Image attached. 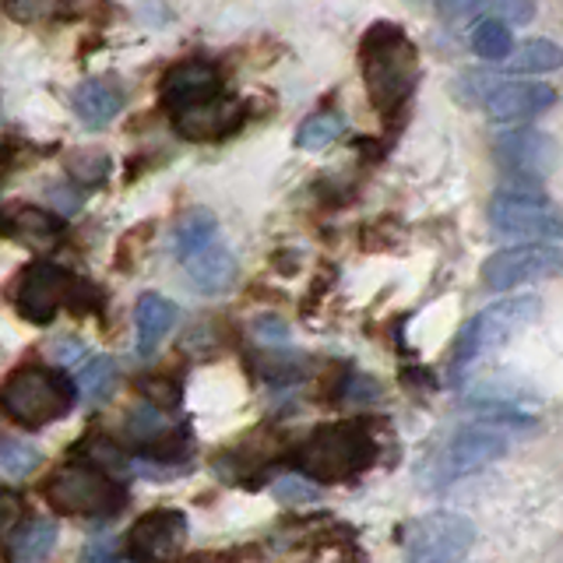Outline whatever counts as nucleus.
Here are the masks:
<instances>
[{
    "label": "nucleus",
    "instance_id": "20",
    "mask_svg": "<svg viewBox=\"0 0 563 563\" xmlns=\"http://www.w3.org/2000/svg\"><path fill=\"white\" fill-rule=\"evenodd\" d=\"M507 75H550L563 67V46L553 40H525L504 60Z\"/></svg>",
    "mask_w": 563,
    "mask_h": 563
},
{
    "label": "nucleus",
    "instance_id": "9",
    "mask_svg": "<svg viewBox=\"0 0 563 563\" xmlns=\"http://www.w3.org/2000/svg\"><path fill=\"white\" fill-rule=\"evenodd\" d=\"M369 462V440L356 427H328L299 451V468L317 483H339Z\"/></svg>",
    "mask_w": 563,
    "mask_h": 563
},
{
    "label": "nucleus",
    "instance_id": "31",
    "mask_svg": "<svg viewBox=\"0 0 563 563\" xmlns=\"http://www.w3.org/2000/svg\"><path fill=\"white\" fill-rule=\"evenodd\" d=\"M0 233H8V219L4 216H0Z\"/></svg>",
    "mask_w": 563,
    "mask_h": 563
},
{
    "label": "nucleus",
    "instance_id": "11",
    "mask_svg": "<svg viewBox=\"0 0 563 563\" xmlns=\"http://www.w3.org/2000/svg\"><path fill=\"white\" fill-rule=\"evenodd\" d=\"M556 106V88L542 85V81H515V78H500V85L493 88L483 102V113L497 123H525L536 120L545 110Z\"/></svg>",
    "mask_w": 563,
    "mask_h": 563
},
{
    "label": "nucleus",
    "instance_id": "7",
    "mask_svg": "<svg viewBox=\"0 0 563 563\" xmlns=\"http://www.w3.org/2000/svg\"><path fill=\"white\" fill-rule=\"evenodd\" d=\"M475 542V525L454 510L422 515L405 532V563H457Z\"/></svg>",
    "mask_w": 563,
    "mask_h": 563
},
{
    "label": "nucleus",
    "instance_id": "25",
    "mask_svg": "<svg viewBox=\"0 0 563 563\" xmlns=\"http://www.w3.org/2000/svg\"><path fill=\"white\" fill-rule=\"evenodd\" d=\"M35 465H40V451L29 448L25 440H0V472L22 479Z\"/></svg>",
    "mask_w": 563,
    "mask_h": 563
},
{
    "label": "nucleus",
    "instance_id": "10",
    "mask_svg": "<svg viewBox=\"0 0 563 563\" xmlns=\"http://www.w3.org/2000/svg\"><path fill=\"white\" fill-rule=\"evenodd\" d=\"M493 155L504 173L521 176V180H542L560 163V148L550 134L536 128H510L493 141Z\"/></svg>",
    "mask_w": 563,
    "mask_h": 563
},
{
    "label": "nucleus",
    "instance_id": "28",
    "mask_svg": "<svg viewBox=\"0 0 563 563\" xmlns=\"http://www.w3.org/2000/svg\"><path fill=\"white\" fill-rule=\"evenodd\" d=\"M60 8V0H4V11L14 18V22H43V18H53Z\"/></svg>",
    "mask_w": 563,
    "mask_h": 563
},
{
    "label": "nucleus",
    "instance_id": "12",
    "mask_svg": "<svg viewBox=\"0 0 563 563\" xmlns=\"http://www.w3.org/2000/svg\"><path fill=\"white\" fill-rule=\"evenodd\" d=\"M158 92H163V106L176 117L184 110H194V106H205L211 99H219L222 96V75H219L216 64L194 57V60L169 67Z\"/></svg>",
    "mask_w": 563,
    "mask_h": 563
},
{
    "label": "nucleus",
    "instance_id": "8",
    "mask_svg": "<svg viewBox=\"0 0 563 563\" xmlns=\"http://www.w3.org/2000/svg\"><path fill=\"white\" fill-rule=\"evenodd\" d=\"M563 275V246L556 243H528V246H504L483 261V286L493 292H510L532 282H545Z\"/></svg>",
    "mask_w": 563,
    "mask_h": 563
},
{
    "label": "nucleus",
    "instance_id": "13",
    "mask_svg": "<svg viewBox=\"0 0 563 563\" xmlns=\"http://www.w3.org/2000/svg\"><path fill=\"white\" fill-rule=\"evenodd\" d=\"M187 518L180 510H152L141 521H134L128 536V550L141 563H169L184 550Z\"/></svg>",
    "mask_w": 563,
    "mask_h": 563
},
{
    "label": "nucleus",
    "instance_id": "22",
    "mask_svg": "<svg viewBox=\"0 0 563 563\" xmlns=\"http://www.w3.org/2000/svg\"><path fill=\"white\" fill-rule=\"evenodd\" d=\"M468 43L475 57H483L486 64H504L510 57V49H515V35H510V25L497 22V18H479Z\"/></svg>",
    "mask_w": 563,
    "mask_h": 563
},
{
    "label": "nucleus",
    "instance_id": "26",
    "mask_svg": "<svg viewBox=\"0 0 563 563\" xmlns=\"http://www.w3.org/2000/svg\"><path fill=\"white\" fill-rule=\"evenodd\" d=\"M483 18H497L504 25H528L536 18V0H486Z\"/></svg>",
    "mask_w": 563,
    "mask_h": 563
},
{
    "label": "nucleus",
    "instance_id": "21",
    "mask_svg": "<svg viewBox=\"0 0 563 563\" xmlns=\"http://www.w3.org/2000/svg\"><path fill=\"white\" fill-rule=\"evenodd\" d=\"M216 240H219V222H216V216H211L208 208H190L173 229V246H176V257H180V261L194 257Z\"/></svg>",
    "mask_w": 563,
    "mask_h": 563
},
{
    "label": "nucleus",
    "instance_id": "24",
    "mask_svg": "<svg viewBox=\"0 0 563 563\" xmlns=\"http://www.w3.org/2000/svg\"><path fill=\"white\" fill-rule=\"evenodd\" d=\"M345 131V120L339 113H313L299 123L296 131V145L303 152H321L331 141H339V134Z\"/></svg>",
    "mask_w": 563,
    "mask_h": 563
},
{
    "label": "nucleus",
    "instance_id": "2",
    "mask_svg": "<svg viewBox=\"0 0 563 563\" xmlns=\"http://www.w3.org/2000/svg\"><path fill=\"white\" fill-rule=\"evenodd\" d=\"M489 229L497 240L510 246L528 243H560L563 240V211L528 187L497 190L489 201Z\"/></svg>",
    "mask_w": 563,
    "mask_h": 563
},
{
    "label": "nucleus",
    "instance_id": "27",
    "mask_svg": "<svg viewBox=\"0 0 563 563\" xmlns=\"http://www.w3.org/2000/svg\"><path fill=\"white\" fill-rule=\"evenodd\" d=\"M128 433L137 440V444H152V440H158L166 433L163 416H158L152 405H137V409L128 416Z\"/></svg>",
    "mask_w": 563,
    "mask_h": 563
},
{
    "label": "nucleus",
    "instance_id": "30",
    "mask_svg": "<svg viewBox=\"0 0 563 563\" xmlns=\"http://www.w3.org/2000/svg\"><path fill=\"white\" fill-rule=\"evenodd\" d=\"M113 556H117L113 545H96V550H88V553L81 556V563H110Z\"/></svg>",
    "mask_w": 563,
    "mask_h": 563
},
{
    "label": "nucleus",
    "instance_id": "14",
    "mask_svg": "<svg viewBox=\"0 0 563 563\" xmlns=\"http://www.w3.org/2000/svg\"><path fill=\"white\" fill-rule=\"evenodd\" d=\"M507 433L504 427H493V422H475V427H465L451 437V444L444 451V479H454V475H468L479 472L483 465L497 462V457L507 451Z\"/></svg>",
    "mask_w": 563,
    "mask_h": 563
},
{
    "label": "nucleus",
    "instance_id": "6",
    "mask_svg": "<svg viewBox=\"0 0 563 563\" xmlns=\"http://www.w3.org/2000/svg\"><path fill=\"white\" fill-rule=\"evenodd\" d=\"M542 310L539 296H510V299H500V303L486 307L475 321L462 331V339H457V352L454 360L457 363H472L486 356V352L507 345L515 334H521L528 324L536 321Z\"/></svg>",
    "mask_w": 563,
    "mask_h": 563
},
{
    "label": "nucleus",
    "instance_id": "3",
    "mask_svg": "<svg viewBox=\"0 0 563 563\" xmlns=\"http://www.w3.org/2000/svg\"><path fill=\"white\" fill-rule=\"evenodd\" d=\"M78 401V384L64 374H53L43 366H25L11 374L0 391V409L22 427H46L53 419H64Z\"/></svg>",
    "mask_w": 563,
    "mask_h": 563
},
{
    "label": "nucleus",
    "instance_id": "17",
    "mask_svg": "<svg viewBox=\"0 0 563 563\" xmlns=\"http://www.w3.org/2000/svg\"><path fill=\"white\" fill-rule=\"evenodd\" d=\"M184 268H187L190 282L201 292L219 296V292H225L229 286H233V278H236V257H233V251H229L222 240H216L211 246H205V251L187 257Z\"/></svg>",
    "mask_w": 563,
    "mask_h": 563
},
{
    "label": "nucleus",
    "instance_id": "1",
    "mask_svg": "<svg viewBox=\"0 0 563 563\" xmlns=\"http://www.w3.org/2000/svg\"><path fill=\"white\" fill-rule=\"evenodd\" d=\"M360 64H363L369 102H374L384 117H391L398 106H405V99L412 96V85L419 75L416 46L409 43V35L391 22L369 25L360 46Z\"/></svg>",
    "mask_w": 563,
    "mask_h": 563
},
{
    "label": "nucleus",
    "instance_id": "29",
    "mask_svg": "<svg viewBox=\"0 0 563 563\" xmlns=\"http://www.w3.org/2000/svg\"><path fill=\"white\" fill-rule=\"evenodd\" d=\"M25 515V500L11 489H0V539H8L14 532V525Z\"/></svg>",
    "mask_w": 563,
    "mask_h": 563
},
{
    "label": "nucleus",
    "instance_id": "23",
    "mask_svg": "<svg viewBox=\"0 0 563 563\" xmlns=\"http://www.w3.org/2000/svg\"><path fill=\"white\" fill-rule=\"evenodd\" d=\"M113 387H117V363L110 356H92L85 366H81V374H78V391L85 395V401H106L113 395Z\"/></svg>",
    "mask_w": 563,
    "mask_h": 563
},
{
    "label": "nucleus",
    "instance_id": "19",
    "mask_svg": "<svg viewBox=\"0 0 563 563\" xmlns=\"http://www.w3.org/2000/svg\"><path fill=\"white\" fill-rule=\"evenodd\" d=\"M53 545H57V521L53 518H32L22 532L8 539V560L11 563H43Z\"/></svg>",
    "mask_w": 563,
    "mask_h": 563
},
{
    "label": "nucleus",
    "instance_id": "15",
    "mask_svg": "<svg viewBox=\"0 0 563 563\" xmlns=\"http://www.w3.org/2000/svg\"><path fill=\"white\" fill-rule=\"evenodd\" d=\"M173 128L180 131L187 141H219L240 128V106L233 99H211L205 106H194L173 117Z\"/></svg>",
    "mask_w": 563,
    "mask_h": 563
},
{
    "label": "nucleus",
    "instance_id": "5",
    "mask_svg": "<svg viewBox=\"0 0 563 563\" xmlns=\"http://www.w3.org/2000/svg\"><path fill=\"white\" fill-rule=\"evenodd\" d=\"M88 296H96V289L88 282L75 278L60 264L40 261L22 275V286H18V310L22 317L35 324H49L57 310H88Z\"/></svg>",
    "mask_w": 563,
    "mask_h": 563
},
{
    "label": "nucleus",
    "instance_id": "16",
    "mask_svg": "<svg viewBox=\"0 0 563 563\" xmlns=\"http://www.w3.org/2000/svg\"><path fill=\"white\" fill-rule=\"evenodd\" d=\"M70 106H75L78 120L85 123V128H106V123H113L123 110V88L110 78H88L75 88V99H70Z\"/></svg>",
    "mask_w": 563,
    "mask_h": 563
},
{
    "label": "nucleus",
    "instance_id": "18",
    "mask_svg": "<svg viewBox=\"0 0 563 563\" xmlns=\"http://www.w3.org/2000/svg\"><path fill=\"white\" fill-rule=\"evenodd\" d=\"M176 303L158 292H145L137 299L134 307V324H137V352L141 356H152V352L158 349V342L166 339L169 328L176 324Z\"/></svg>",
    "mask_w": 563,
    "mask_h": 563
},
{
    "label": "nucleus",
    "instance_id": "4",
    "mask_svg": "<svg viewBox=\"0 0 563 563\" xmlns=\"http://www.w3.org/2000/svg\"><path fill=\"white\" fill-rule=\"evenodd\" d=\"M46 500L57 515H75V518H106L117 515L128 500L120 483L113 475H106L96 465H64L53 479L46 483Z\"/></svg>",
    "mask_w": 563,
    "mask_h": 563
}]
</instances>
